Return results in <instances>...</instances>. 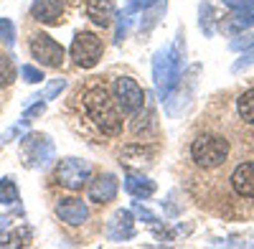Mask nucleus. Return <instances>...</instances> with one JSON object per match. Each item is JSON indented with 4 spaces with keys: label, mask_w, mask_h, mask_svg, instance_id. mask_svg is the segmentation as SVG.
I'll list each match as a JSON object with an SVG mask.
<instances>
[{
    "label": "nucleus",
    "mask_w": 254,
    "mask_h": 249,
    "mask_svg": "<svg viewBox=\"0 0 254 249\" xmlns=\"http://www.w3.org/2000/svg\"><path fill=\"white\" fill-rule=\"evenodd\" d=\"M56 216L64 224H69V226H79V224H84L89 219V209H87V203H84L81 198L69 196V198H61L56 203Z\"/></svg>",
    "instance_id": "obj_9"
},
{
    "label": "nucleus",
    "mask_w": 254,
    "mask_h": 249,
    "mask_svg": "<svg viewBox=\"0 0 254 249\" xmlns=\"http://www.w3.org/2000/svg\"><path fill=\"white\" fill-rule=\"evenodd\" d=\"M120 183L112 173H99L94 178H89V201L94 203H110L117 196Z\"/></svg>",
    "instance_id": "obj_10"
},
{
    "label": "nucleus",
    "mask_w": 254,
    "mask_h": 249,
    "mask_svg": "<svg viewBox=\"0 0 254 249\" xmlns=\"http://www.w3.org/2000/svg\"><path fill=\"white\" fill-rule=\"evenodd\" d=\"M254 26V13L252 10H234V15H229L224 20V31L229 33H242V31H249Z\"/></svg>",
    "instance_id": "obj_17"
},
{
    "label": "nucleus",
    "mask_w": 254,
    "mask_h": 249,
    "mask_svg": "<svg viewBox=\"0 0 254 249\" xmlns=\"http://www.w3.org/2000/svg\"><path fill=\"white\" fill-rule=\"evenodd\" d=\"M190 158L196 165H201L203 171L219 168L229 158V140L221 135H201L190 145Z\"/></svg>",
    "instance_id": "obj_3"
},
{
    "label": "nucleus",
    "mask_w": 254,
    "mask_h": 249,
    "mask_svg": "<svg viewBox=\"0 0 254 249\" xmlns=\"http://www.w3.org/2000/svg\"><path fill=\"white\" fill-rule=\"evenodd\" d=\"M231 188L242 198H254V163H239L231 173Z\"/></svg>",
    "instance_id": "obj_12"
},
{
    "label": "nucleus",
    "mask_w": 254,
    "mask_h": 249,
    "mask_svg": "<svg viewBox=\"0 0 254 249\" xmlns=\"http://www.w3.org/2000/svg\"><path fill=\"white\" fill-rule=\"evenodd\" d=\"M125 191L135 196V198H150L155 193V183L150 178H142V176H127L125 178Z\"/></svg>",
    "instance_id": "obj_16"
},
{
    "label": "nucleus",
    "mask_w": 254,
    "mask_h": 249,
    "mask_svg": "<svg viewBox=\"0 0 254 249\" xmlns=\"http://www.w3.org/2000/svg\"><path fill=\"white\" fill-rule=\"evenodd\" d=\"M81 110H84V117L94 124V130L102 132L104 137H117L122 132V110L117 107L115 97L102 84L84 89Z\"/></svg>",
    "instance_id": "obj_1"
},
{
    "label": "nucleus",
    "mask_w": 254,
    "mask_h": 249,
    "mask_svg": "<svg viewBox=\"0 0 254 249\" xmlns=\"http://www.w3.org/2000/svg\"><path fill=\"white\" fill-rule=\"evenodd\" d=\"M155 127V112H153V105H147L145 102V112H135V120H132V124H130V130H132V135H145L147 130H153Z\"/></svg>",
    "instance_id": "obj_18"
},
{
    "label": "nucleus",
    "mask_w": 254,
    "mask_h": 249,
    "mask_svg": "<svg viewBox=\"0 0 254 249\" xmlns=\"http://www.w3.org/2000/svg\"><path fill=\"white\" fill-rule=\"evenodd\" d=\"M132 209H135V214H137L140 219H145L147 224H155V221H158V216H155V214H150V211H147V209H145V206H142L140 201H135V203H132Z\"/></svg>",
    "instance_id": "obj_31"
},
{
    "label": "nucleus",
    "mask_w": 254,
    "mask_h": 249,
    "mask_svg": "<svg viewBox=\"0 0 254 249\" xmlns=\"http://www.w3.org/2000/svg\"><path fill=\"white\" fill-rule=\"evenodd\" d=\"M20 158L26 168H44L54 158V142L46 135H26L20 140Z\"/></svg>",
    "instance_id": "obj_7"
},
{
    "label": "nucleus",
    "mask_w": 254,
    "mask_h": 249,
    "mask_svg": "<svg viewBox=\"0 0 254 249\" xmlns=\"http://www.w3.org/2000/svg\"><path fill=\"white\" fill-rule=\"evenodd\" d=\"M224 5L231 10H252L254 13V0H224Z\"/></svg>",
    "instance_id": "obj_29"
},
{
    "label": "nucleus",
    "mask_w": 254,
    "mask_h": 249,
    "mask_svg": "<svg viewBox=\"0 0 254 249\" xmlns=\"http://www.w3.org/2000/svg\"><path fill=\"white\" fill-rule=\"evenodd\" d=\"M201 31L206 33V36H214V28H211V5L208 3H203L201 5Z\"/></svg>",
    "instance_id": "obj_27"
},
{
    "label": "nucleus",
    "mask_w": 254,
    "mask_h": 249,
    "mask_svg": "<svg viewBox=\"0 0 254 249\" xmlns=\"http://www.w3.org/2000/svg\"><path fill=\"white\" fill-rule=\"evenodd\" d=\"M44 110H46V105H44V102H38V105H33V107H28L26 112H23V120H20V122H31V120H36V117H41V115H44Z\"/></svg>",
    "instance_id": "obj_30"
},
{
    "label": "nucleus",
    "mask_w": 254,
    "mask_h": 249,
    "mask_svg": "<svg viewBox=\"0 0 254 249\" xmlns=\"http://www.w3.org/2000/svg\"><path fill=\"white\" fill-rule=\"evenodd\" d=\"M102 54H104V44H102V38L97 33L81 31V33L74 36V41H71V59H74V64L79 69L97 66Z\"/></svg>",
    "instance_id": "obj_4"
},
{
    "label": "nucleus",
    "mask_w": 254,
    "mask_h": 249,
    "mask_svg": "<svg viewBox=\"0 0 254 249\" xmlns=\"http://www.w3.org/2000/svg\"><path fill=\"white\" fill-rule=\"evenodd\" d=\"M28 49H31V56L38 61L41 66L59 69L64 64V49L56 44L51 36H46V33H33Z\"/></svg>",
    "instance_id": "obj_8"
},
{
    "label": "nucleus",
    "mask_w": 254,
    "mask_h": 249,
    "mask_svg": "<svg viewBox=\"0 0 254 249\" xmlns=\"http://www.w3.org/2000/svg\"><path fill=\"white\" fill-rule=\"evenodd\" d=\"M249 46H254V31H242V33H237V38L229 44L231 51H244V49H249Z\"/></svg>",
    "instance_id": "obj_23"
},
{
    "label": "nucleus",
    "mask_w": 254,
    "mask_h": 249,
    "mask_svg": "<svg viewBox=\"0 0 254 249\" xmlns=\"http://www.w3.org/2000/svg\"><path fill=\"white\" fill-rule=\"evenodd\" d=\"M5 226H8V219H5V216H0V232H3Z\"/></svg>",
    "instance_id": "obj_33"
},
{
    "label": "nucleus",
    "mask_w": 254,
    "mask_h": 249,
    "mask_svg": "<svg viewBox=\"0 0 254 249\" xmlns=\"http://www.w3.org/2000/svg\"><path fill=\"white\" fill-rule=\"evenodd\" d=\"M15 64L8 59V56H0V89H5L10 87L13 81H15Z\"/></svg>",
    "instance_id": "obj_21"
},
{
    "label": "nucleus",
    "mask_w": 254,
    "mask_h": 249,
    "mask_svg": "<svg viewBox=\"0 0 254 249\" xmlns=\"http://www.w3.org/2000/svg\"><path fill=\"white\" fill-rule=\"evenodd\" d=\"M64 89H66V79H54L51 84L46 87V92H44V99H56Z\"/></svg>",
    "instance_id": "obj_26"
},
{
    "label": "nucleus",
    "mask_w": 254,
    "mask_h": 249,
    "mask_svg": "<svg viewBox=\"0 0 254 249\" xmlns=\"http://www.w3.org/2000/svg\"><path fill=\"white\" fill-rule=\"evenodd\" d=\"M92 176V168H89V163L87 160H79V158H64L59 165H56V183L64 186V188H69V191H79L87 186Z\"/></svg>",
    "instance_id": "obj_6"
},
{
    "label": "nucleus",
    "mask_w": 254,
    "mask_h": 249,
    "mask_svg": "<svg viewBox=\"0 0 254 249\" xmlns=\"http://www.w3.org/2000/svg\"><path fill=\"white\" fill-rule=\"evenodd\" d=\"M120 163L125 165V168L142 171V165H150L153 163V150L142 148V145H127V148L120 153Z\"/></svg>",
    "instance_id": "obj_15"
},
{
    "label": "nucleus",
    "mask_w": 254,
    "mask_h": 249,
    "mask_svg": "<svg viewBox=\"0 0 254 249\" xmlns=\"http://www.w3.org/2000/svg\"><path fill=\"white\" fill-rule=\"evenodd\" d=\"M252 64H254V51H247V54L237 61V64L231 66V71H234V74H242V71H244V69H249Z\"/></svg>",
    "instance_id": "obj_28"
},
{
    "label": "nucleus",
    "mask_w": 254,
    "mask_h": 249,
    "mask_svg": "<svg viewBox=\"0 0 254 249\" xmlns=\"http://www.w3.org/2000/svg\"><path fill=\"white\" fill-rule=\"evenodd\" d=\"M112 97L125 115H135L145 107V92L132 76H117L112 84Z\"/></svg>",
    "instance_id": "obj_5"
},
{
    "label": "nucleus",
    "mask_w": 254,
    "mask_h": 249,
    "mask_svg": "<svg viewBox=\"0 0 254 249\" xmlns=\"http://www.w3.org/2000/svg\"><path fill=\"white\" fill-rule=\"evenodd\" d=\"M87 15L94 26L107 28L115 18V0H89L87 3Z\"/></svg>",
    "instance_id": "obj_14"
},
{
    "label": "nucleus",
    "mask_w": 254,
    "mask_h": 249,
    "mask_svg": "<svg viewBox=\"0 0 254 249\" xmlns=\"http://www.w3.org/2000/svg\"><path fill=\"white\" fill-rule=\"evenodd\" d=\"M181 61H183V36H178L173 49H160L153 59V84L160 99H168L173 87L181 79Z\"/></svg>",
    "instance_id": "obj_2"
},
{
    "label": "nucleus",
    "mask_w": 254,
    "mask_h": 249,
    "mask_svg": "<svg viewBox=\"0 0 254 249\" xmlns=\"http://www.w3.org/2000/svg\"><path fill=\"white\" fill-rule=\"evenodd\" d=\"M132 214L127 211V209H120L115 211V216L110 219V226H107V234L110 239L115 242H122V239H132L135 237V226H132Z\"/></svg>",
    "instance_id": "obj_13"
},
{
    "label": "nucleus",
    "mask_w": 254,
    "mask_h": 249,
    "mask_svg": "<svg viewBox=\"0 0 254 249\" xmlns=\"http://www.w3.org/2000/svg\"><path fill=\"white\" fill-rule=\"evenodd\" d=\"M160 3H165V0H132V3L127 5L122 13H125V15H132V13H135V10H140V8H142V10H147V8L160 5Z\"/></svg>",
    "instance_id": "obj_25"
},
{
    "label": "nucleus",
    "mask_w": 254,
    "mask_h": 249,
    "mask_svg": "<svg viewBox=\"0 0 254 249\" xmlns=\"http://www.w3.org/2000/svg\"><path fill=\"white\" fill-rule=\"evenodd\" d=\"M0 41L5 46H13L15 44V26L10 18H0Z\"/></svg>",
    "instance_id": "obj_22"
},
{
    "label": "nucleus",
    "mask_w": 254,
    "mask_h": 249,
    "mask_svg": "<svg viewBox=\"0 0 254 249\" xmlns=\"http://www.w3.org/2000/svg\"><path fill=\"white\" fill-rule=\"evenodd\" d=\"M20 198V193H18V186H15V181L13 178H0V203H5V206H13L15 201Z\"/></svg>",
    "instance_id": "obj_20"
},
{
    "label": "nucleus",
    "mask_w": 254,
    "mask_h": 249,
    "mask_svg": "<svg viewBox=\"0 0 254 249\" xmlns=\"http://www.w3.org/2000/svg\"><path fill=\"white\" fill-rule=\"evenodd\" d=\"M20 239V232H13V234H0V247H20L23 242Z\"/></svg>",
    "instance_id": "obj_32"
},
{
    "label": "nucleus",
    "mask_w": 254,
    "mask_h": 249,
    "mask_svg": "<svg viewBox=\"0 0 254 249\" xmlns=\"http://www.w3.org/2000/svg\"><path fill=\"white\" fill-rule=\"evenodd\" d=\"M31 15L38 20V23L59 26L64 20V0H33Z\"/></svg>",
    "instance_id": "obj_11"
},
{
    "label": "nucleus",
    "mask_w": 254,
    "mask_h": 249,
    "mask_svg": "<svg viewBox=\"0 0 254 249\" xmlns=\"http://www.w3.org/2000/svg\"><path fill=\"white\" fill-rule=\"evenodd\" d=\"M20 76H23L28 84H38V81H44V71L36 69V66H31V64H23V66H20Z\"/></svg>",
    "instance_id": "obj_24"
},
{
    "label": "nucleus",
    "mask_w": 254,
    "mask_h": 249,
    "mask_svg": "<svg viewBox=\"0 0 254 249\" xmlns=\"http://www.w3.org/2000/svg\"><path fill=\"white\" fill-rule=\"evenodd\" d=\"M237 110H239V117H242L247 124H254V89L244 92V94L237 99Z\"/></svg>",
    "instance_id": "obj_19"
}]
</instances>
